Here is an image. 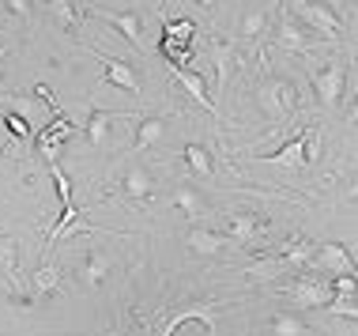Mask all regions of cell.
<instances>
[{
	"mask_svg": "<svg viewBox=\"0 0 358 336\" xmlns=\"http://www.w3.org/2000/svg\"><path fill=\"white\" fill-rule=\"evenodd\" d=\"M283 8L294 19H302L313 34L328 38V42H336V38L343 34V19L336 15L328 4H321V0H283Z\"/></svg>",
	"mask_w": 358,
	"mask_h": 336,
	"instance_id": "cell-1",
	"label": "cell"
},
{
	"mask_svg": "<svg viewBox=\"0 0 358 336\" xmlns=\"http://www.w3.org/2000/svg\"><path fill=\"white\" fill-rule=\"evenodd\" d=\"M257 102H260V110H264L272 121H287L290 113L298 110V88H294V80H283V76H268V80H260Z\"/></svg>",
	"mask_w": 358,
	"mask_h": 336,
	"instance_id": "cell-2",
	"label": "cell"
},
{
	"mask_svg": "<svg viewBox=\"0 0 358 336\" xmlns=\"http://www.w3.org/2000/svg\"><path fill=\"white\" fill-rule=\"evenodd\" d=\"M313 80V91H317V102L324 110H336L343 99V83H347V61H328L324 69H313L309 72Z\"/></svg>",
	"mask_w": 358,
	"mask_h": 336,
	"instance_id": "cell-3",
	"label": "cell"
},
{
	"mask_svg": "<svg viewBox=\"0 0 358 336\" xmlns=\"http://www.w3.org/2000/svg\"><path fill=\"white\" fill-rule=\"evenodd\" d=\"M287 299L294 302V310H317V306H332L336 291L332 280H317V276H302L287 287Z\"/></svg>",
	"mask_w": 358,
	"mask_h": 336,
	"instance_id": "cell-4",
	"label": "cell"
},
{
	"mask_svg": "<svg viewBox=\"0 0 358 336\" xmlns=\"http://www.w3.org/2000/svg\"><path fill=\"white\" fill-rule=\"evenodd\" d=\"M87 12L106 19L113 31H121V38H124V42H129L136 53L148 50V46H143V15H140V12H110V8H102V4H91Z\"/></svg>",
	"mask_w": 358,
	"mask_h": 336,
	"instance_id": "cell-5",
	"label": "cell"
},
{
	"mask_svg": "<svg viewBox=\"0 0 358 336\" xmlns=\"http://www.w3.org/2000/svg\"><path fill=\"white\" fill-rule=\"evenodd\" d=\"M309 265H313L317 272H324L328 280H340V276H355V257H351V249L340 246V242L321 246L313 257H309Z\"/></svg>",
	"mask_w": 358,
	"mask_h": 336,
	"instance_id": "cell-6",
	"label": "cell"
},
{
	"mask_svg": "<svg viewBox=\"0 0 358 336\" xmlns=\"http://www.w3.org/2000/svg\"><path fill=\"white\" fill-rule=\"evenodd\" d=\"M275 46L279 50H287V53H309L313 50V38H309V27L302 23V19H294L290 12H283L275 19Z\"/></svg>",
	"mask_w": 358,
	"mask_h": 336,
	"instance_id": "cell-7",
	"label": "cell"
},
{
	"mask_svg": "<svg viewBox=\"0 0 358 336\" xmlns=\"http://www.w3.org/2000/svg\"><path fill=\"white\" fill-rule=\"evenodd\" d=\"M94 57H99V64L106 69V80H110L113 88H121L129 94H143V83H140V76L129 61H121V57H102V53H94Z\"/></svg>",
	"mask_w": 358,
	"mask_h": 336,
	"instance_id": "cell-8",
	"label": "cell"
},
{
	"mask_svg": "<svg viewBox=\"0 0 358 336\" xmlns=\"http://www.w3.org/2000/svg\"><path fill=\"white\" fill-rule=\"evenodd\" d=\"M124 118H132V113H117V110H91V113H87V121H83V136H87V144H91V148H106L113 121H124Z\"/></svg>",
	"mask_w": 358,
	"mask_h": 336,
	"instance_id": "cell-9",
	"label": "cell"
},
{
	"mask_svg": "<svg viewBox=\"0 0 358 336\" xmlns=\"http://www.w3.org/2000/svg\"><path fill=\"white\" fill-rule=\"evenodd\" d=\"M166 69H170V76H173V83H178V88L185 91V94H189L192 102H196V106H204L208 113H219V110H215V102L208 99L204 76H200V72H185V69H181V64H173V61L166 64Z\"/></svg>",
	"mask_w": 358,
	"mask_h": 336,
	"instance_id": "cell-10",
	"label": "cell"
},
{
	"mask_svg": "<svg viewBox=\"0 0 358 336\" xmlns=\"http://www.w3.org/2000/svg\"><path fill=\"white\" fill-rule=\"evenodd\" d=\"M208 53H211V64H215V88L227 91L230 69H234V61H238V46L227 42V38H211V42H208Z\"/></svg>",
	"mask_w": 358,
	"mask_h": 336,
	"instance_id": "cell-11",
	"label": "cell"
},
{
	"mask_svg": "<svg viewBox=\"0 0 358 336\" xmlns=\"http://www.w3.org/2000/svg\"><path fill=\"white\" fill-rule=\"evenodd\" d=\"M227 230H230V242L234 246H253L260 234V219L253 212H238L227 219Z\"/></svg>",
	"mask_w": 358,
	"mask_h": 336,
	"instance_id": "cell-12",
	"label": "cell"
},
{
	"mask_svg": "<svg viewBox=\"0 0 358 336\" xmlns=\"http://www.w3.org/2000/svg\"><path fill=\"white\" fill-rule=\"evenodd\" d=\"M45 8H50V15L61 23V31H69L76 34L80 31V23H83V8L76 4V0H45Z\"/></svg>",
	"mask_w": 358,
	"mask_h": 336,
	"instance_id": "cell-13",
	"label": "cell"
},
{
	"mask_svg": "<svg viewBox=\"0 0 358 336\" xmlns=\"http://www.w3.org/2000/svg\"><path fill=\"white\" fill-rule=\"evenodd\" d=\"M272 27V15H268V8H249L245 15H241V27H238V38L241 42H257L260 34Z\"/></svg>",
	"mask_w": 358,
	"mask_h": 336,
	"instance_id": "cell-14",
	"label": "cell"
},
{
	"mask_svg": "<svg viewBox=\"0 0 358 336\" xmlns=\"http://www.w3.org/2000/svg\"><path fill=\"white\" fill-rule=\"evenodd\" d=\"M185 246L192 249V253H204V257H215V253H222L230 242L227 238H219L215 230H189L185 234Z\"/></svg>",
	"mask_w": 358,
	"mask_h": 336,
	"instance_id": "cell-15",
	"label": "cell"
},
{
	"mask_svg": "<svg viewBox=\"0 0 358 336\" xmlns=\"http://www.w3.org/2000/svg\"><path fill=\"white\" fill-rule=\"evenodd\" d=\"M162 136H166V121H162V118H140L136 144H132V148L148 151V148H155V144H162Z\"/></svg>",
	"mask_w": 358,
	"mask_h": 336,
	"instance_id": "cell-16",
	"label": "cell"
},
{
	"mask_svg": "<svg viewBox=\"0 0 358 336\" xmlns=\"http://www.w3.org/2000/svg\"><path fill=\"white\" fill-rule=\"evenodd\" d=\"M309 159V148H306V136H294L290 144L275 151V155H268V162H275V167H302Z\"/></svg>",
	"mask_w": 358,
	"mask_h": 336,
	"instance_id": "cell-17",
	"label": "cell"
},
{
	"mask_svg": "<svg viewBox=\"0 0 358 336\" xmlns=\"http://www.w3.org/2000/svg\"><path fill=\"white\" fill-rule=\"evenodd\" d=\"M173 208H178L181 216H189V219H200L204 216V197H200L192 186H178L173 189Z\"/></svg>",
	"mask_w": 358,
	"mask_h": 336,
	"instance_id": "cell-18",
	"label": "cell"
},
{
	"mask_svg": "<svg viewBox=\"0 0 358 336\" xmlns=\"http://www.w3.org/2000/svg\"><path fill=\"white\" fill-rule=\"evenodd\" d=\"M151 186H155V181H151V174L143 167H132L129 174H124V193H129L132 200H148L151 197Z\"/></svg>",
	"mask_w": 358,
	"mask_h": 336,
	"instance_id": "cell-19",
	"label": "cell"
},
{
	"mask_svg": "<svg viewBox=\"0 0 358 336\" xmlns=\"http://www.w3.org/2000/svg\"><path fill=\"white\" fill-rule=\"evenodd\" d=\"M268 332L272 336H309V325L302 318H294V314H275L268 321Z\"/></svg>",
	"mask_w": 358,
	"mask_h": 336,
	"instance_id": "cell-20",
	"label": "cell"
},
{
	"mask_svg": "<svg viewBox=\"0 0 358 336\" xmlns=\"http://www.w3.org/2000/svg\"><path fill=\"white\" fill-rule=\"evenodd\" d=\"M185 162L192 167V174H196V178H211V155H208V148H200V144H185Z\"/></svg>",
	"mask_w": 358,
	"mask_h": 336,
	"instance_id": "cell-21",
	"label": "cell"
},
{
	"mask_svg": "<svg viewBox=\"0 0 358 336\" xmlns=\"http://www.w3.org/2000/svg\"><path fill=\"white\" fill-rule=\"evenodd\" d=\"M106 272H110V257L94 249V253H91V265H87V272H83V276H87V280H91V284H99Z\"/></svg>",
	"mask_w": 358,
	"mask_h": 336,
	"instance_id": "cell-22",
	"label": "cell"
},
{
	"mask_svg": "<svg viewBox=\"0 0 358 336\" xmlns=\"http://www.w3.org/2000/svg\"><path fill=\"white\" fill-rule=\"evenodd\" d=\"M0 4H4L12 15H19V19H31V0H0Z\"/></svg>",
	"mask_w": 358,
	"mask_h": 336,
	"instance_id": "cell-23",
	"label": "cell"
},
{
	"mask_svg": "<svg viewBox=\"0 0 358 336\" xmlns=\"http://www.w3.org/2000/svg\"><path fill=\"white\" fill-rule=\"evenodd\" d=\"M8 125H12V132H15V136H27V121L19 118V113H8Z\"/></svg>",
	"mask_w": 358,
	"mask_h": 336,
	"instance_id": "cell-24",
	"label": "cell"
},
{
	"mask_svg": "<svg viewBox=\"0 0 358 336\" xmlns=\"http://www.w3.org/2000/svg\"><path fill=\"white\" fill-rule=\"evenodd\" d=\"M347 121H351V125H358V99H355V106L347 110Z\"/></svg>",
	"mask_w": 358,
	"mask_h": 336,
	"instance_id": "cell-25",
	"label": "cell"
},
{
	"mask_svg": "<svg viewBox=\"0 0 358 336\" xmlns=\"http://www.w3.org/2000/svg\"><path fill=\"white\" fill-rule=\"evenodd\" d=\"M8 50H12V46H8V42H0V61L8 57Z\"/></svg>",
	"mask_w": 358,
	"mask_h": 336,
	"instance_id": "cell-26",
	"label": "cell"
},
{
	"mask_svg": "<svg viewBox=\"0 0 358 336\" xmlns=\"http://www.w3.org/2000/svg\"><path fill=\"white\" fill-rule=\"evenodd\" d=\"M196 4H200V8H215L219 0H196Z\"/></svg>",
	"mask_w": 358,
	"mask_h": 336,
	"instance_id": "cell-27",
	"label": "cell"
},
{
	"mask_svg": "<svg viewBox=\"0 0 358 336\" xmlns=\"http://www.w3.org/2000/svg\"><path fill=\"white\" fill-rule=\"evenodd\" d=\"M351 197H358V186H355V193H351Z\"/></svg>",
	"mask_w": 358,
	"mask_h": 336,
	"instance_id": "cell-28",
	"label": "cell"
}]
</instances>
